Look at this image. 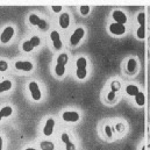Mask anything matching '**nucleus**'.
I'll list each match as a JSON object with an SVG mask.
<instances>
[{
	"label": "nucleus",
	"mask_w": 150,
	"mask_h": 150,
	"mask_svg": "<svg viewBox=\"0 0 150 150\" xmlns=\"http://www.w3.org/2000/svg\"><path fill=\"white\" fill-rule=\"evenodd\" d=\"M76 67H77V70H76V76L77 78L79 79H84L86 75H87V70H86V67H87V61L85 57H79L76 62Z\"/></svg>",
	"instance_id": "nucleus-1"
},
{
	"label": "nucleus",
	"mask_w": 150,
	"mask_h": 150,
	"mask_svg": "<svg viewBox=\"0 0 150 150\" xmlns=\"http://www.w3.org/2000/svg\"><path fill=\"white\" fill-rule=\"evenodd\" d=\"M28 87H29V92H30L33 99L36 100V101L41 100L42 94H41V91H40V87H38V83L36 81H32V83H29Z\"/></svg>",
	"instance_id": "nucleus-2"
},
{
	"label": "nucleus",
	"mask_w": 150,
	"mask_h": 150,
	"mask_svg": "<svg viewBox=\"0 0 150 150\" xmlns=\"http://www.w3.org/2000/svg\"><path fill=\"white\" fill-rule=\"evenodd\" d=\"M110 32L113 35L120 36V35H123L126 33V27H125V25H120V23L113 22V23L110 25Z\"/></svg>",
	"instance_id": "nucleus-3"
},
{
	"label": "nucleus",
	"mask_w": 150,
	"mask_h": 150,
	"mask_svg": "<svg viewBox=\"0 0 150 150\" xmlns=\"http://www.w3.org/2000/svg\"><path fill=\"white\" fill-rule=\"evenodd\" d=\"M84 35H85V29L84 28H77L70 38V43L72 45H77L80 42V40L84 38Z\"/></svg>",
	"instance_id": "nucleus-4"
},
{
	"label": "nucleus",
	"mask_w": 150,
	"mask_h": 150,
	"mask_svg": "<svg viewBox=\"0 0 150 150\" xmlns=\"http://www.w3.org/2000/svg\"><path fill=\"white\" fill-rule=\"evenodd\" d=\"M112 16H113V20H114L116 23L125 25V23L127 22V15H126V13L122 12V11H119V9L114 11L112 14Z\"/></svg>",
	"instance_id": "nucleus-5"
},
{
	"label": "nucleus",
	"mask_w": 150,
	"mask_h": 150,
	"mask_svg": "<svg viewBox=\"0 0 150 150\" xmlns=\"http://www.w3.org/2000/svg\"><path fill=\"white\" fill-rule=\"evenodd\" d=\"M13 35H14V28L13 27H6L4 29V32L1 33V35H0V41L2 43H7V42L11 41Z\"/></svg>",
	"instance_id": "nucleus-6"
},
{
	"label": "nucleus",
	"mask_w": 150,
	"mask_h": 150,
	"mask_svg": "<svg viewBox=\"0 0 150 150\" xmlns=\"http://www.w3.org/2000/svg\"><path fill=\"white\" fill-rule=\"evenodd\" d=\"M15 68H16L18 70L29 72V71L33 70V63H30L29 61H18V62L15 63Z\"/></svg>",
	"instance_id": "nucleus-7"
},
{
	"label": "nucleus",
	"mask_w": 150,
	"mask_h": 150,
	"mask_svg": "<svg viewBox=\"0 0 150 150\" xmlns=\"http://www.w3.org/2000/svg\"><path fill=\"white\" fill-rule=\"evenodd\" d=\"M54 128H55V120L54 119H48L44 127H43V134L45 136H51L54 133Z\"/></svg>",
	"instance_id": "nucleus-8"
},
{
	"label": "nucleus",
	"mask_w": 150,
	"mask_h": 150,
	"mask_svg": "<svg viewBox=\"0 0 150 150\" xmlns=\"http://www.w3.org/2000/svg\"><path fill=\"white\" fill-rule=\"evenodd\" d=\"M62 117L67 122H77L79 120V114L77 112H74V111H67V112L63 113Z\"/></svg>",
	"instance_id": "nucleus-9"
},
{
	"label": "nucleus",
	"mask_w": 150,
	"mask_h": 150,
	"mask_svg": "<svg viewBox=\"0 0 150 150\" xmlns=\"http://www.w3.org/2000/svg\"><path fill=\"white\" fill-rule=\"evenodd\" d=\"M50 38H51V41H52V44H54L55 49L59 50V49L62 48V41H61V36H59L58 32H57V30H52V32L50 33Z\"/></svg>",
	"instance_id": "nucleus-10"
},
{
	"label": "nucleus",
	"mask_w": 150,
	"mask_h": 150,
	"mask_svg": "<svg viewBox=\"0 0 150 150\" xmlns=\"http://www.w3.org/2000/svg\"><path fill=\"white\" fill-rule=\"evenodd\" d=\"M61 139H62L63 143L65 144V150H76V146L70 141V136H69V134L63 133L62 136H61Z\"/></svg>",
	"instance_id": "nucleus-11"
},
{
	"label": "nucleus",
	"mask_w": 150,
	"mask_h": 150,
	"mask_svg": "<svg viewBox=\"0 0 150 150\" xmlns=\"http://www.w3.org/2000/svg\"><path fill=\"white\" fill-rule=\"evenodd\" d=\"M59 26L63 29H67L70 26V15L68 13H62L59 16Z\"/></svg>",
	"instance_id": "nucleus-12"
},
{
	"label": "nucleus",
	"mask_w": 150,
	"mask_h": 150,
	"mask_svg": "<svg viewBox=\"0 0 150 150\" xmlns=\"http://www.w3.org/2000/svg\"><path fill=\"white\" fill-rule=\"evenodd\" d=\"M127 70L129 74H135L136 70H137V62L135 58H129L128 62H127Z\"/></svg>",
	"instance_id": "nucleus-13"
},
{
	"label": "nucleus",
	"mask_w": 150,
	"mask_h": 150,
	"mask_svg": "<svg viewBox=\"0 0 150 150\" xmlns=\"http://www.w3.org/2000/svg\"><path fill=\"white\" fill-rule=\"evenodd\" d=\"M140 92V90H139V87L136 86V85H128L127 87H126V93L128 94V96H130V97H135L137 93Z\"/></svg>",
	"instance_id": "nucleus-14"
},
{
	"label": "nucleus",
	"mask_w": 150,
	"mask_h": 150,
	"mask_svg": "<svg viewBox=\"0 0 150 150\" xmlns=\"http://www.w3.org/2000/svg\"><path fill=\"white\" fill-rule=\"evenodd\" d=\"M134 98H135V103L137 106H143L146 104V97L142 92H139Z\"/></svg>",
	"instance_id": "nucleus-15"
},
{
	"label": "nucleus",
	"mask_w": 150,
	"mask_h": 150,
	"mask_svg": "<svg viewBox=\"0 0 150 150\" xmlns=\"http://www.w3.org/2000/svg\"><path fill=\"white\" fill-rule=\"evenodd\" d=\"M11 87H12V81L11 80H4V81H1L0 83V93L11 90Z\"/></svg>",
	"instance_id": "nucleus-16"
},
{
	"label": "nucleus",
	"mask_w": 150,
	"mask_h": 150,
	"mask_svg": "<svg viewBox=\"0 0 150 150\" xmlns=\"http://www.w3.org/2000/svg\"><path fill=\"white\" fill-rule=\"evenodd\" d=\"M40 147L42 150H54L55 149V146L51 141H42L40 143Z\"/></svg>",
	"instance_id": "nucleus-17"
},
{
	"label": "nucleus",
	"mask_w": 150,
	"mask_h": 150,
	"mask_svg": "<svg viewBox=\"0 0 150 150\" xmlns=\"http://www.w3.org/2000/svg\"><path fill=\"white\" fill-rule=\"evenodd\" d=\"M12 113H13V110H12L11 106H5V107H2L1 111H0V114L2 115V117H8V116L12 115Z\"/></svg>",
	"instance_id": "nucleus-18"
},
{
	"label": "nucleus",
	"mask_w": 150,
	"mask_h": 150,
	"mask_svg": "<svg viewBox=\"0 0 150 150\" xmlns=\"http://www.w3.org/2000/svg\"><path fill=\"white\" fill-rule=\"evenodd\" d=\"M33 49H34V45L32 44L30 40L25 41V42L22 43V50H23V51H26V52H30V51H33Z\"/></svg>",
	"instance_id": "nucleus-19"
},
{
	"label": "nucleus",
	"mask_w": 150,
	"mask_h": 150,
	"mask_svg": "<svg viewBox=\"0 0 150 150\" xmlns=\"http://www.w3.org/2000/svg\"><path fill=\"white\" fill-rule=\"evenodd\" d=\"M55 72L58 77H62V76L65 74V65H62V64H56L55 67Z\"/></svg>",
	"instance_id": "nucleus-20"
},
{
	"label": "nucleus",
	"mask_w": 150,
	"mask_h": 150,
	"mask_svg": "<svg viewBox=\"0 0 150 150\" xmlns=\"http://www.w3.org/2000/svg\"><path fill=\"white\" fill-rule=\"evenodd\" d=\"M136 36L140 40H143L146 38V26H140L137 32H136Z\"/></svg>",
	"instance_id": "nucleus-21"
},
{
	"label": "nucleus",
	"mask_w": 150,
	"mask_h": 150,
	"mask_svg": "<svg viewBox=\"0 0 150 150\" xmlns=\"http://www.w3.org/2000/svg\"><path fill=\"white\" fill-rule=\"evenodd\" d=\"M40 21H41V19L38 18V15H36V14H30V15H29V22H30V25H33V26H38Z\"/></svg>",
	"instance_id": "nucleus-22"
},
{
	"label": "nucleus",
	"mask_w": 150,
	"mask_h": 150,
	"mask_svg": "<svg viewBox=\"0 0 150 150\" xmlns=\"http://www.w3.org/2000/svg\"><path fill=\"white\" fill-rule=\"evenodd\" d=\"M137 22L140 26H146V13L141 12L137 14Z\"/></svg>",
	"instance_id": "nucleus-23"
},
{
	"label": "nucleus",
	"mask_w": 150,
	"mask_h": 150,
	"mask_svg": "<svg viewBox=\"0 0 150 150\" xmlns=\"http://www.w3.org/2000/svg\"><path fill=\"white\" fill-rule=\"evenodd\" d=\"M80 13H81V15H87L88 13H90V6H87V5H83V6H80Z\"/></svg>",
	"instance_id": "nucleus-24"
},
{
	"label": "nucleus",
	"mask_w": 150,
	"mask_h": 150,
	"mask_svg": "<svg viewBox=\"0 0 150 150\" xmlns=\"http://www.w3.org/2000/svg\"><path fill=\"white\" fill-rule=\"evenodd\" d=\"M48 27H49L48 22H47L45 20L41 19V21H40V23H38V28H40V29H42V30H44V29H48Z\"/></svg>",
	"instance_id": "nucleus-25"
},
{
	"label": "nucleus",
	"mask_w": 150,
	"mask_h": 150,
	"mask_svg": "<svg viewBox=\"0 0 150 150\" xmlns=\"http://www.w3.org/2000/svg\"><path fill=\"white\" fill-rule=\"evenodd\" d=\"M30 42H32V44H33V45H34V48H35V47L40 45L41 40H40V38H38V36H33V38H30Z\"/></svg>",
	"instance_id": "nucleus-26"
},
{
	"label": "nucleus",
	"mask_w": 150,
	"mask_h": 150,
	"mask_svg": "<svg viewBox=\"0 0 150 150\" xmlns=\"http://www.w3.org/2000/svg\"><path fill=\"white\" fill-rule=\"evenodd\" d=\"M7 69H8V64H7V62H5V61H0V71L4 72V71H6Z\"/></svg>",
	"instance_id": "nucleus-27"
},
{
	"label": "nucleus",
	"mask_w": 150,
	"mask_h": 150,
	"mask_svg": "<svg viewBox=\"0 0 150 150\" xmlns=\"http://www.w3.org/2000/svg\"><path fill=\"white\" fill-rule=\"evenodd\" d=\"M105 133H106V135H107L108 137H112V136H113V132H112V128H111V126H105Z\"/></svg>",
	"instance_id": "nucleus-28"
},
{
	"label": "nucleus",
	"mask_w": 150,
	"mask_h": 150,
	"mask_svg": "<svg viewBox=\"0 0 150 150\" xmlns=\"http://www.w3.org/2000/svg\"><path fill=\"white\" fill-rule=\"evenodd\" d=\"M107 99H108V101H113V100L115 99V92L111 91V92L108 93V96H107Z\"/></svg>",
	"instance_id": "nucleus-29"
},
{
	"label": "nucleus",
	"mask_w": 150,
	"mask_h": 150,
	"mask_svg": "<svg viewBox=\"0 0 150 150\" xmlns=\"http://www.w3.org/2000/svg\"><path fill=\"white\" fill-rule=\"evenodd\" d=\"M120 85H119V83H116V81H114V83H112V91L113 92H115V91H117L120 87H119Z\"/></svg>",
	"instance_id": "nucleus-30"
},
{
	"label": "nucleus",
	"mask_w": 150,
	"mask_h": 150,
	"mask_svg": "<svg viewBox=\"0 0 150 150\" xmlns=\"http://www.w3.org/2000/svg\"><path fill=\"white\" fill-rule=\"evenodd\" d=\"M51 8H52V11H54V12H56V13H58V12H61V11H62V6H52Z\"/></svg>",
	"instance_id": "nucleus-31"
},
{
	"label": "nucleus",
	"mask_w": 150,
	"mask_h": 150,
	"mask_svg": "<svg viewBox=\"0 0 150 150\" xmlns=\"http://www.w3.org/2000/svg\"><path fill=\"white\" fill-rule=\"evenodd\" d=\"M122 129H123V126H122L121 123H117V125H116V130H117V132H122Z\"/></svg>",
	"instance_id": "nucleus-32"
},
{
	"label": "nucleus",
	"mask_w": 150,
	"mask_h": 150,
	"mask_svg": "<svg viewBox=\"0 0 150 150\" xmlns=\"http://www.w3.org/2000/svg\"><path fill=\"white\" fill-rule=\"evenodd\" d=\"M0 150H2V139L0 136Z\"/></svg>",
	"instance_id": "nucleus-33"
},
{
	"label": "nucleus",
	"mask_w": 150,
	"mask_h": 150,
	"mask_svg": "<svg viewBox=\"0 0 150 150\" xmlns=\"http://www.w3.org/2000/svg\"><path fill=\"white\" fill-rule=\"evenodd\" d=\"M26 150H36V149H35V148H27Z\"/></svg>",
	"instance_id": "nucleus-34"
},
{
	"label": "nucleus",
	"mask_w": 150,
	"mask_h": 150,
	"mask_svg": "<svg viewBox=\"0 0 150 150\" xmlns=\"http://www.w3.org/2000/svg\"><path fill=\"white\" fill-rule=\"evenodd\" d=\"M1 117H2V115H1V114H0V120H1Z\"/></svg>",
	"instance_id": "nucleus-35"
}]
</instances>
